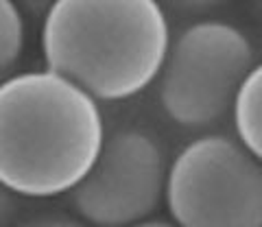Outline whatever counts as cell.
<instances>
[{
	"label": "cell",
	"mask_w": 262,
	"mask_h": 227,
	"mask_svg": "<svg viewBox=\"0 0 262 227\" xmlns=\"http://www.w3.org/2000/svg\"><path fill=\"white\" fill-rule=\"evenodd\" d=\"M107 138L101 105L51 70L0 81V184L15 197L72 192Z\"/></svg>",
	"instance_id": "obj_1"
},
{
	"label": "cell",
	"mask_w": 262,
	"mask_h": 227,
	"mask_svg": "<svg viewBox=\"0 0 262 227\" xmlns=\"http://www.w3.org/2000/svg\"><path fill=\"white\" fill-rule=\"evenodd\" d=\"M170 24L155 0H59L46 11V70L94 101H125L160 77Z\"/></svg>",
	"instance_id": "obj_2"
},
{
	"label": "cell",
	"mask_w": 262,
	"mask_h": 227,
	"mask_svg": "<svg viewBox=\"0 0 262 227\" xmlns=\"http://www.w3.org/2000/svg\"><path fill=\"white\" fill-rule=\"evenodd\" d=\"M253 68L256 51L238 27L194 22L170 42L158 77L160 105L179 127H210L232 114Z\"/></svg>",
	"instance_id": "obj_3"
},
{
	"label": "cell",
	"mask_w": 262,
	"mask_h": 227,
	"mask_svg": "<svg viewBox=\"0 0 262 227\" xmlns=\"http://www.w3.org/2000/svg\"><path fill=\"white\" fill-rule=\"evenodd\" d=\"M164 203L177 227H262V162L232 135H201L170 160Z\"/></svg>",
	"instance_id": "obj_4"
},
{
	"label": "cell",
	"mask_w": 262,
	"mask_h": 227,
	"mask_svg": "<svg viewBox=\"0 0 262 227\" xmlns=\"http://www.w3.org/2000/svg\"><path fill=\"white\" fill-rule=\"evenodd\" d=\"M168 170V153L153 133L118 129L105 138L94 166L70 192L72 208L92 227L149 221L166 201Z\"/></svg>",
	"instance_id": "obj_5"
},
{
	"label": "cell",
	"mask_w": 262,
	"mask_h": 227,
	"mask_svg": "<svg viewBox=\"0 0 262 227\" xmlns=\"http://www.w3.org/2000/svg\"><path fill=\"white\" fill-rule=\"evenodd\" d=\"M236 140L262 162V61L243 83L232 107Z\"/></svg>",
	"instance_id": "obj_6"
},
{
	"label": "cell",
	"mask_w": 262,
	"mask_h": 227,
	"mask_svg": "<svg viewBox=\"0 0 262 227\" xmlns=\"http://www.w3.org/2000/svg\"><path fill=\"white\" fill-rule=\"evenodd\" d=\"M27 27L18 5L11 0H0V77L18 63L24 51Z\"/></svg>",
	"instance_id": "obj_7"
},
{
	"label": "cell",
	"mask_w": 262,
	"mask_h": 227,
	"mask_svg": "<svg viewBox=\"0 0 262 227\" xmlns=\"http://www.w3.org/2000/svg\"><path fill=\"white\" fill-rule=\"evenodd\" d=\"M15 227H92V225H88L83 218L72 214H37L18 223Z\"/></svg>",
	"instance_id": "obj_8"
},
{
	"label": "cell",
	"mask_w": 262,
	"mask_h": 227,
	"mask_svg": "<svg viewBox=\"0 0 262 227\" xmlns=\"http://www.w3.org/2000/svg\"><path fill=\"white\" fill-rule=\"evenodd\" d=\"M18 212V197L0 184V227H7Z\"/></svg>",
	"instance_id": "obj_9"
},
{
	"label": "cell",
	"mask_w": 262,
	"mask_h": 227,
	"mask_svg": "<svg viewBox=\"0 0 262 227\" xmlns=\"http://www.w3.org/2000/svg\"><path fill=\"white\" fill-rule=\"evenodd\" d=\"M131 227H177L173 221H166V218H149V221H142V223H136V225H131Z\"/></svg>",
	"instance_id": "obj_10"
}]
</instances>
